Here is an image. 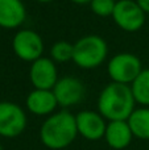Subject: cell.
Here are the masks:
<instances>
[{
    "label": "cell",
    "mask_w": 149,
    "mask_h": 150,
    "mask_svg": "<svg viewBox=\"0 0 149 150\" xmlns=\"http://www.w3.org/2000/svg\"><path fill=\"white\" fill-rule=\"evenodd\" d=\"M108 57V45L98 34H87L74 42L73 62L83 70L98 69Z\"/></svg>",
    "instance_id": "cell-3"
},
{
    "label": "cell",
    "mask_w": 149,
    "mask_h": 150,
    "mask_svg": "<svg viewBox=\"0 0 149 150\" xmlns=\"http://www.w3.org/2000/svg\"><path fill=\"white\" fill-rule=\"evenodd\" d=\"M112 20L116 26L127 33H136L144 26L147 13L136 0H116Z\"/></svg>",
    "instance_id": "cell-6"
},
{
    "label": "cell",
    "mask_w": 149,
    "mask_h": 150,
    "mask_svg": "<svg viewBox=\"0 0 149 150\" xmlns=\"http://www.w3.org/2000/svg\"><path fill=\"white\" fill-rule=\"evenodd\" d=\"M26 20V8L21 0H0V28L17 29Z\"/></svg>",
    "instance_id": "cell-12"
},
{
    "label": "cell",
    "mask_w": 149,
    "mask_h": 150,
    "mask_svg": "<svg viewBox=\"0 0 149 150\" xmlns=\"http://www.w3.org/2000/svg\"><path fill=\"white\" fill-rule=\"evenodd\" d=\"M137 4L141 7V9L144 11L147 15H149V0H136Z\"/></svg>",
    "instance_id": "cell-18"
},
{
    "label": "cell",
    "mask_w": 149,
    "mask_h": 150,
    "mask_svg": "<svg viewBox=\"0 0 149 150\" xmlns=\"http://www.w3.org/2000/svg\"><path fill=\"white\" fill-rule=\"evenodd\" d=\"M57 63L50 57H41L31 63L29 80L33 88L37 90H53L58 82Z\"/></svg>",
    "instance_id": "cell-9"
},
{
    "label": "cell",
    "mask_w": 149,
    "mask_h": 150,
    "mask_svg": "<svg viewBox=\"0 0 149 150\" xmlns=\"http://www.w3.org/2000/svg\"><path fill=\"white\" fill-rule=\"evenodd\" d=\"M131 90L136 104L140 107H149V69H143L139 76L132 82Z\"/></svg>",
    "instance_id": "cell-15"
},
{
    "label": "cell",
    "mask_w": 149,
    "mask_h": 150,
    "mask_svg": "<svg viewBox=\"0 0 149 150\" xmlns=\"http://www.w3.org/2000/svg\"><path fill=\"white\" fill-rule=\"evenodd\" d=\"M12 50L18 59L32 63L44 57L45 44L42 37L36 30L20 29L12 38Z\"/></svg>",
    "instance_id": "cell-5"
},
{
    "label": "cell",
    "mask_w": 149,
    "mask_h": 150,
    "mask_svg": "<svg viewBox=\"0 0 149 150\" xmlns=\"http://www.w3.org/2000/svg\"><path fill=\"white\" fill-rule=\"evenodd\" d=\"M143 71L141 59L136 54L121 52L111 57L107 62V74L111 82L131 86Z\"/></svg>",
    "instance_id": "cell-4"
},
{
    "label": "cell",
    "mask_w": 149,
    "mask_h": 150,
    "mask_svg": "<svg viewBox=\"0 0 149 150\" xmlns=\"http://www.w3.org/2000/svg\"><path fill=\"white\" fill-rule=\"evenodd\" d=\"M74 55V44L66 40H58L50 46L49 57L55 63H67L73 62Z\"/></svg>",
    "instance_id": "cell-16"
},
{
    "label": "cell",
    "mask_w": 149,
    "mask_h": 150,
    "mask_svg": "<svg viewBox=\"0 0 149 150\" xmlns=\"http://www.w3.org/2000/svg\"><path fill=\"white\" fill-rule=\"evenodd\" d=\"M90 9L99 17H111L116 5V0H91Z\"/></svg>",
    "instance_id": "cell-17"
},
{
    "label": "cell",
    "mask_w": 149,
    "mask_h": 150,
    "mask_svg": "<svg viewBox=\"0 0 149 150\" xmlns=\"http://www.w3.org/2000/svg\"><path fill=\"white\" fill-rule=\"evenodd\" d=\"M37 3H41V4H48V3H52L54 0H36Z\"/></svg>",
    "instance_id": "cell-20"
},
{
    "label": "cell",
    "mask_w": 149,
    "mask_h": 150,
    "mask_svg": "<svg viewBox=\"0 0 149 150\" xmlns=\"http://www.w3.org/2000/svg\"><path fill=\"white\" fill-rule=\"evenodd\" d=\"M53 93L57 99L58 107L67 109L82 103L86 96V87L79 78L66 75L58 79V82L53 87Z\"/></svg>",
    "instance_id": "cell-8"
},
{
    "label": "cell",
    "mask_w": 149,
    "mask_h": 150,
    "mask_svg": "<svg viewBox=\"0 0 149 150\" xmlns=\"http://www.w3.org/2000/svg\"><path fill=\"white\" fill-rule=\"evenodd\" d=\"M98 112L107 121L128 120L136 108L131 86L121 83H108L98 96Z\"/></svg>",
    "instance_id": "cell-2"
},
{
    "label": "cell",
    "mask_w": 149,
    "mask_h": 150,
    "mask_svg": "<svg viewBox=\"0 0 149 150\" xmlns=\"http://www.w3.org/2000/svg\"><path fill=\"white\" fill-rule=\"evenodd\" d=\"M75 122L78 136L89 141H98L104 137L108 121L98 111L84 109L75 115Z\"/></svg>",
    "instance_id": "cell-10"
},
{
    "label": "cell",
    "mask_w": 149,
    "mask_h": 150,
    "mask_svg": "<svg viewBox=\"0 0 149 150\" xmlns=\"http://www.w3.org/2000/svg\"><path fill=\"white\" fill-rule=\"evenodd\" d=\"M132 133L139 140H149V107H137L128 117Z\"/></svg>",
    "instance_id": "cell-14"
},
{
    "label": "cell",
    "mask_w": 149,
    "mask_h": 150,
    "mask_svg": "<svg viewBox=\"0 0 149 150\" xmlns=\"http://www.w3.org/2000/svg\"><path fill=\"white\" fill-rule=\"evenodd\" d=\"M0 150H4V149H3V146H1V144H0Z\"/></svg>",
    "instance_id": "cell-21"
},
{
    "label": "cell",
    "mask_w": 149,
    "mask_h": 150,
    "mask_svg": "<svg viewBox=\"0 0 149 150\" xmlns=\"http://www.w3.org/2000/svg\"><path fill=\"white\" fill-rule=\"evenodd\" d=\"M129 124L127 120H116V121H108L104 133V140L107 145L114 150H123L131 145L133 140Z\"/></svg>",
    "instance_id": "cell-13"
},
{
    "label": "cell",
    "mask_w": 149,
    "mask_h": 150,
    "mask_svg": "<svg viewBox=\"0 0 149 150\" xmlns=\"http://www.w3.org/2000/svg\"><path fill=\"white\" fill-rule=\"evenodd\" d=\"M78 136L75 115L61 109L48 116L40 128V141L50 150H62L70 146Z\"/></svg>",
    "instance_id": "cell-1"
},
{
    "label": "cell",
    "mask_w": 149,
    "mask_h": 150,
    "mask_svg": "<svg viewBox=\"0 0 149 150\" xmlns=\"http://www.w3.org/2000/svg\"><path fill=\"white\" fill-rule=\"evenodd\" d=\"M70 1L77 5H84V4H90L91 0H70Z\"/></svg>",
    "instance_id": "cell-19"
},
{
    "label": "cell",
    "mask_w": 149,
    "mask_h": 150,
    "mask_svg": "<svg viewBox=\"0 0 149 150\" xmlns=\"http://www.w3.org/2000/svg\"><path fill=\"white\" fill-rule=\"evenodd\" d=\"M28 124L26 113L13 101H0V136L15 138L25 130Z\"/></svg>",
    "instance_id": "cell-7"
},
{
    "label": "cell",
    "mask_w": 149,
    "mask_h": 150,
    "mask_svg": "<svg viewBox=\"0 0 149 150\" xmlns=\"http://www.w3.org/2000/svg\"><path fill=\"white\" fill-rule=\"evenodd\" d=\"M25 107L28 112L34 116H50L57 112L58 103L53 90H37L33 88L26 95Z\"/></svg>",
    "instance_id": "cell-11"
}]
</instances>
